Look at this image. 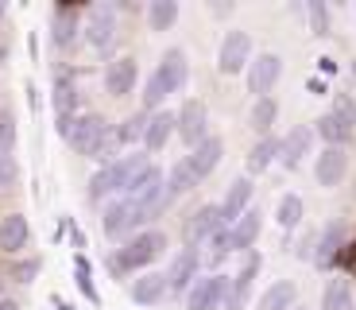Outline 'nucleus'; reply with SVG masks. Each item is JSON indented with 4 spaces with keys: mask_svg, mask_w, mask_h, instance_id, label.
Masks as SVG:
<instances>
[{
    "mask_svg": "<svg viewBox=\"0 0 356 310\" xmlns=\"http://www.w3.org/2000/svg\"><path fill=\"white\" fill-rule=\"evenodd\" d=\"M275 124H279V101L275 98H259V101H252V109H248V128L256 136H271L275 132Z\"/></svg>",
    "mask_w": 356,
    "mask_h": 310,
    "instance_id": "obj_31",
    "label": "nucleus"
},
{
    "mask_svg": "<svg viewBox=\"0 0 356 310\" xmlns=\"http://www.w3.org/2000/svg\"><path fill=\"white\" fill-rule=\"evenodd\" d=\"M318 78H325V74H337V59H330V54H321V59H318Z\"/></svg>",
    "mask_w": 356,
    "mask_h": 310,
    "instance_id": "obj_44",
    "label": "nucleus"
},
{
    "mask_svg": "<svg viewBox=\"0 0 356 310\" xmlns=\"http://www.w3.org/2000/svg\"><path fill=\"white\" fill-rule=\"evenodd\" d=\"M0 310H19V302L8 299V295H0Z\"/></svg>",
    "mask_w": 356,
    "mask_h": 310,
    "instance_id": "obj_47",
    "label": "nucleus"
},
{
    "mask_svg": "<svg viewBox=\"0 0 356 310\" xmlns=\"http://www.w3.org/2000/svg\"><path fill=\"white\" fill-rule=\"evenodd\" d=\"M252 54H256V43H252V31L244 27H229L221 36V47H217V70L225 78H236V74L248 70Z\"/></svg>",
    "mask_w": 356,
    "mask_h": 310,
    "instance_id": "obj_5",
    "label": "nucleus"
},
{
    "mask_svg": "<svg viewBox=\"0 0 356 310\" xmlns=\"http://www.w3.org/2000/svg\"><path fill=\"white\" fill-rule=\"evenodd\" d=\"M178 0H152V4H143V20L152 31H170L178 24Z\"/></svg>",
    "mask_w": 356,
    "mask_h": 310,
    "instance_id": "obj_33",
    "label": "nucleus"
},
{
    "mask_svg": "<svg viewBox=\"0 0 356 310\" xmlns=\"http://www.w3.org/2000/svg\"><path fill=\"white\" fill-rule=\"evenodd\" d=\"M81 12H86V4H54L51 8V47L54 51H70L81 39Z\"/></svg>",
    "mask_w": 356,
    "mask_h": 310,
    "instance_id": "obj_13",
    "label": "nucleus"
},
{
    "mask_svg": "<svg viewBox=\"0 0 356 310\" xmlns=\"http://www.w3.org/2000/svg\"><path fill=\"white\" fill-rule=\"evenodd\" d=\"M194 252H197V264H202V272H205V275L221 272V264L232 256V248H229V229H221V233H213V237L197 240Z\"/></svg>",
    "mask_w": 356,
    "mask_h": 310,
    "instance_id": "obj_26",
    "label": "nucleus"
},
{
    "mask_svg": "<svg viewBox=\"0 0 356 310\" xmlns=\"http://www.w3.org/2000/svg\"><path fill=\"white\" fill-rule=\"evenodd\" d=\"M167 295H178V299H182V295L190 291V284H194L197 275H202V264H197V252L194 248H178L175 256H170V268L167 272Z\"/></svg>",
    "mask_w": 356,
    "mask_h": 310,
    "instance_id": "obj_19",
    "label": "nucleus"
},
{
    "mask_svg": "<svg viewBox=\"0 0 356 310\" xmlns=\"http://www.w3.org/2000/svg\"><path fill=\"white\" fill-rule=\"evenodd\" d=\"M128 295H132L136 307H159L167 299V275L163 272H140L136 279H128Z\"/></svg>",
    "mask_w": 356,
    "mask_h": 310,
    "instance_id": "obj_24",
    "label": "nucleus"
},
{
    "mask_svg": "<svg viewBox=\"0 0 356 310\" xmlns=\"http://www.w3.org/2000/svg\"><path fill=\"white\" fill-rule=\"evenodd\" d=\"M124 202H132V206H140V210H155V213H163L167 210V198H163V167L159 163H147V167L140 171V175L132 178V183L124 186Z\"/></svg>",
    "mask_w": 356,
    "mask_h": 310,
    "instance_id": "obj_6",
    "label": "nucleus"
},
{
    "mask_svg": "<svg viewBox=\"0 0 356 310\" xmlns=\"http://www.w3.org/2000/svg\"><path fill=\"white\" fill-rule=\"evenodd\" d=\"M4 16H8V4H4V0H0V24H4Z\"/></svg>",
    "mask_w": 356,
    "mask_h": 310,
    "instance_id": "obj_49",
    "label": "nucleus"
},
{
    "mask_svg": "<svg viewBox=\"0 0 356 310\" xmlns=\"http://www.w3.org/2000/svg\"><path fill=\"white\" fill-rule=\"evenodd\" d=\"M19 186V163L16 155H0V194H8Z\"/></svg>",
    "mask_w": 356,
    "mask_h": 310,
    "instance_id": "obj_41",
    "label": "nucleus"
},
{
    "mask_svg": "<svg viewBox=\"0 0 356 310\" xmlns=\"http://www.w3.org/2000/svg\"><path fill=\"white\" fill-rule=\"evenodd\" d=\"M155 217H159L155 210H140V206L124 202V198H108V202L101 206V233H105L113 245H120V240L136 237V233L152 229Z\"/></svg>",
    "mask_w": 356,
    "mask_h": 310,
    "instance_id": "obj_4",
    "label": "nucleus"
},
{
    "mask_svg": "<svg viewBox=\"0 0 356 310\" xmlns=\"http://www.w3.org/2000/svg\"><path fill=\"white\" fill-rule=\"evenodd\" d=\"M345 248H348V229H345V225H341V222L321 225L310 264L318 268V272H333V268L341 264V256H345Z\"/></svg>",
    "mask_w": 356,
    "mask_h": 310,
    "instance_id": "obj_11",
    "label": "nucleus"
},
{
    "mask_svg": "<svg viewBox=\"0 0 356 310\" xmlns=\"http://www.w3.org/2000/svg\"><path fill=\"white\" fill-rule=\"evenodd\" d=\"M348 167H353L348 148H321L318 160H314V178H318V186H325V190H337L348 178Z\"/></svg>",
    "mask_w": 356,
    "mask_h": 310,
    "instance_id": "obj_18",
    "label": "nucleus"
},
{
    "mask_svg": "<svg viewBox=\"0 0 356 310\" xmlns=\"http://www.w3.org/2000/svg\"><path fill=\"white\" fill-rule=\"evenodd\" d=\"M74 284H78V291L86 295L93 307H101V295H97V284H93V268H89L86 252H78V256H74Z\"/></svg>",
    "mask_w": 356,
    "mask_h": 310,
    "instance_id": "obj_36",
    "label": "nucleus"
},
{
    "mask_svg": "<svg viewBox=\"0 0 356 310\" xmlns=\"http://www.w3.org/2000/svg\"><path fill=\"white\" fill-rule=\"evenodd\" d=\"M147 163H152V155H147L143 148L124 151L120 160H113V163H105V167H97V175L89 178V186H86V198H89L93 206H105L108 198H120V194H124V186L132 183V178L140 175Z\"/></svg>",
    "mask_w": 356,
    "mask_h": 310,
    "instance_id": "obj_2",
    "label": "nucleus"
},
{
    "mask_svg": "<svg viewBox=\"0 0 356 310\" xmlns=\"http://www.w3.org/2000/svg\"><path fill=\"white\" fill-rule=\"evenodd\" d=\"M321 310H356V291L345 275L325 279V287H321Z\"/></svg>",
    "mask_w": 356,
    "mask_h": 310,
    "instance_id": "obj_30",
    "label": "nucleus"
},
{
    "mask_svg": "<svg viewBox=\"0 0 356 310\" xmlns=\"http://www.w3.org/2000/svg\"><path fill=\"white\" fill-rule=\"evenodd\" d=\"M348 74H353V82H356V59H353V62H348Z\"/></svg>",
    "mask_w": 356,
    "mask_h": 310,
    "instance_id": "obj_50",
    "label": "nucleus"
},
{
    "mask_svg": "<svg viewBox=\"0 0 356 310\" xmlns=\"http://www.w3.org/2000/svg\"><path fill=\"white\" fill-rule=\"evenodd\" d=\"M279 160V136L271 132V136H259L256 144L248 148V160H244V171H248V178H256V175H264L271 163Z\"/></svg>",
    "mask_w": 356,
    "mask_h": 310,
    "instance_id": "obj_28",
    "label": "nucleus"
},
{
    "mask_svg": "<svg viewBox=\"0 0 356 310\" xmlns=\"http://www.w3.org/2000/svg\"><path fill=\"white\" fill-rule=\"evenodd\" d=\"M27 105H31V109H39V89L31 86V82H27Z\"/></svg>",
    "mask_w": 356,
    "mask_h": 310,
    "instance_id": "obj_46",
    "label": "nucleus"
},
{
    "mask_svg": "<svg viewBox=\"0 0 356 310\" xmlns=\"http://www.w3.org/2000/svg\"><path fill=\"white\" fill-rule=\"evenodd\" d=\"M54 310H74V307H70L66 299H58V295H54Z\"/></svg>",
    "mask_w": 356,
    "mask_h": 310,
    "instance_id": "obj_48",
    "label": "nucleus"
},
{
    "mask_svg": "<svg viewBox=\"0 0 356 310\" xmlns=\"http://www.w3.org/2000/svg\"><path fill=\"white\" fill-rule=\"evenodd\" d=\"M221 229H229V222L221 217V206H217V202H205V206H197V210L190 213L186 222H182V245L194 248L197 240L213 237V233H221Z\"/></svg>",
    "mask_w": 356,
    "mask_h": 310,
    "instance_id": "obj_14",
    "label": "nucleus"
},
{
    "mask_svg": "<svg viewBox=\"0 0 356 310\" xmlns=\"http://www.w3.org/2000/svg\"><path fill=\"white\" fill-rule=\"evenodd\" d=\"M310 151H314V128L310 124H298V128H291L286 136H279V160L275 163L283 171H298Z\"/></svg>",
    "mask_w": 356,
    "mask_h": 310,
    "instance_id": "obj_20",
    "label": "nucleus"
},
{
    "mask_svg": "<svg viewBox=\"0 0 356 310\" xmlns=\"http://www.w3.org/2000/svg\"><path fill=\"white\" fill-rule=\"evenodd\" d=\"M221 160H225V140H221V136H205L197 148H190L186 155H182V163H186V171L197 178V186L221 167Z\"/></svg>",
    "mask_w": 356,
    "mask_h": 310,
    "instance_id": "obj_17",
    "label": "nucleus"
},
{
    "mask_svg": "<svg viewBox=\"0 0 356 310\" xmlns=\"http://www.w3.org/2000/svg\"><path fill=\"white\" fill-rule=\"evenodd\" d=\"M175 140V113L170 109H159V113H147V124H143V140L140 148L147 155H159L167 144Z\"/></svg>",
    "mask_w": 356,
    "mask_h": 310,
    "instance_id": "obj_23",
    "label": "nucleus"
},
{
    "mask_svg": "<svg viewBox=\"0 0 356 310\" xmlns=\"http://www.w3.org/2000/svg\"><path fill=\"white\" fill-rule=\"evenodd\" d=\"M310 128H314V140H325V148H348V144L356 140V128H348V124L337 121L333 113H321Z\"/></svg>",
    "mask_w": 356,
    "mask_h": 310,
    "instance_id": "obj_27",
    "label": "nucleus"
},
{
    "mask_svg": "<svg viewBox=\"0 0 356 310\" xmlns=\"http://www.w3.org/2000/svg\"><path fill=\"white\" fill-rule=\"evenodd\" d=\"M283 82V59L275 51H256L248 62V70H244V86H248L252 98H271L275 86Z\"/></svg>",
    "mask_w": 356,
    "mask_h": 310,
    "instance_id": "obj_7",
    "label": "nucleus"
},
{
    "mask_svg": "<svg viewBox=\"0 0 356 310\" xmlns=\"http://www.w3.org/2000/svg\"><path fill=\"white\" fill-rule=\"evenodd\" d=\"M205 8H209V16H217V20H229L232 12H236V4H232V0H209Z\"/></svg>",
    "mask_w": 356,
    "mask_h": 310,
    "instance_id": "obj_43",
    "label": "nucleus"
},
{
    "mask_svg": "<svg viewBox=\"0 0 356 310\" xmlns=\"http://www.w3.org/2000/svg\"><path fill=\"white\" fill-rule=\"evenodd\" d=\"M27 248H31V222H27L19 210L4 213V217H0V252H4V256H19Z\"/></svg>",
    "mask_w": 356,
    "mask_h": 310,
    "instance_id": "obj_21",
    "label": "nucleus"
},
{
    "mask_svg": "<svg viewBox=\"0 0 356 310\" xmlns=\"http://www.w3.org/2000/svg\"><path fill=\"white\" fill-rule=\"evenodd\" d=\"M330 113L333 116H337V121H345L348 124V128H356V98H353V93H341V89H337V93H330Z\"/></svg>",
    "mask_w": 356,
    "mask_h": 310,
    "instance_id": "obj_40",
    "label": "nucleus"
},
{
    "mask_svg": "<svg viewBox=\"0 0 356 310\" xmlns=\"http://www.w3.org/2000/svg\"><path fill=\"white\" fill-rule=\"evenodd\" d=\"M294 310H310V307H294Z\"/></svg>",
    "mask_w": 356,
    "mask_h": 310,
    "instance_id": "obj_51",
    "label": "nucleus"
},
{
    "mask_svg": "<svg viewBox=\"0 0 356 310\" xmlns=\"http://www.w3.org/2000/svg\"><path fill=\"white\" fill-rule=\"evenodd\" d=\"M113 128V121H108L105 113H93V109H81L78 116H74L70 132H66V144H70L78 155H89V151L97 148V140Z\"/></svg>",
    "mask_w": 356,
    "mask_h": 310,
    "instance_id": "obj_10",
    "label": "nucleus"
},
{
    "mask_svg": "<svg viewBox=\"0 0 356 310\" xmlns=\"http://www.w3.org/2000/svg\"><path fill=\"white\" fill-rule=\"evenodd\" d=\"M275 225L279 229H286V233H294V229H302L306 225V202L298 194H283L275 202Z\"/></svg>",
    "mask_w": 356,
    "mask_h": 310,
    "instance_id": "obj_32",
    "label": "nucleus"
},
{
    "mask_svg": "<svg viewBox=\"0 0 356 310\" xmlns=\"http://www.w3.org/2000/svg\"><path fill=\"white\" fill-rule=\"evenodd\" d=\"M152 74L163 82L167 98L170 93H186V86H190V54L182 51V47H167L163 59H159V66H155Z\"/></svg>",
    "mask_w": 356,
    "mask_h": 310,
    "instance_id": "obj_15",
    "label": "nucleus"
},
{
    "mask_svg": "<svg viewBox=\"0 0 356 310\" xmlns=\"http://www.w3.org/2000/svg\"><path fill=\"white\" fill-rule=\"evenodd\" d=\"M314 245H318V225H306L302 237L294 240V260H302L306 264V260L314 256Z\"/></svg>",
    "mask_w": 356,
    "mask_h": 310,
    "instance_id": "obj_42",
    "label": "nucleus"
},
{
    "mask_svg": "<svg viewBox=\"0 0 356 310\" xmlns=\"http://www.w3.org/2000/svg\"><path fill=\"white\" fill-rule=\"evenodd\" d=\"M252 198H256V183H252L248 175H236V178L229 183V190H225V198L217 202V206H221V217L232 225V222H236V217H241V213L252 206Z\"/></svg>",
    "mask_w": 356,
    "mask_h": 310,
    "instance_id": "obj_25",
    "label": "nucleus"
},
{
    "mask_svg": "<svg viewBox=\"0 0 356 310\" xmlns=\"http://www.w3.org/2000/svg\"><path fill=\"white\" fill-rule=\"evenodd\" d=\"M167 245H170V237L163 229H143V233H136V237L120 240V245L108 252V272H113V279L120 284L128 275L152 272L155 260H163Z\"/></svg>",
    "mask_w": 356,
    "mask_h": 310,
    "instance_id": "obj_1",
    "label": "nucleus"
},
{
    "mask_svg": "<svg viewBox=\"0 0 356 310\" xmlns=\"http://www.w3.org/2000/svg\"><path fill=\"white\" fill-rule=\"evenodd\" d=\"M310 89H314V93H321V98H325V89H330V86H325V78H318V74H314V78H310Z\"/></svg>",
    "mask_w": 356,
    "mask_h": 310,
    "instance_id": "obj_45",
    "label": "nucleus"
},
{
    "mask_svg": "<svg viewBox=\"0 0 356 310\" xmlns=\"http://www.w3.org/2000/svg\"><path fill=\"white\" fill-rule=\"evenodd\" d=\"M19 144V124H16V109L0 105V155H16Z\"/></svg>",
    "mask_w": 356,
    "mask_h": 310,
    "instance_id": "obj_37",
    "label": "nucleus"
},
{
    "mask_svg": "<svg viewBox=\"0 0 356 310\" xmlns=\"http://www.w3.org/2000/svg\"><path fill=\"white\" fill-rule=\"evenodd\" d=\"M39 272H43V256H27V260H16V264L8 268V279H12V284L31 287L39 279Z\"/></svg>",
    "mask_w": 356,
    "mask_h": 310,
    "instance_id": "obj_38",
    "label": "nucleus"
},
{
    "mask_svg": "<svg viewBox=\"0 0 356 310\" xmlns=\"http://www.w3.org/2000/svg\"><path fill=\"white\" fill-rule=\"evenodd\" d=\"M225 291H229V275L213 272V275H197L186 291V310H221Z\"/></svg>",
    "mask_w": 356,
    "mask_h": 310,
    "instance_id": "obj_16",
    "label": "nucleus"
},
{
    "mask_svg": "<svg viewBox=\"0 0 356 310\" xmlns=\"http://www.w3.org/2000/svg\"><path fill=\"white\" fill-rule=\"evenodd\" d=\"M302 16H306V24H310V31L318 39H330L333 36V12H330V4H325V0H306Z\"/></svg>",
    "mask_w": 356,
    "mask_h": 310,
    "instance_id": "obj_34",
    "label": "nucleus"
},
{
    "mask_svg": "<svg viewBox=\"0 0 356 310\" xmlns=\"http://www.w3.org/2000/svg\"><path fill=\"white\" fill-rule=\"evenodd\" d=\"M120 155H124V148H120V144H116L113 128H108V132H105V136H101V140H97V148L89 151L86 160H93V163H101V167H105V163L120 160Z\"/></svg>",
    "mask_w": 356,
    "mask_h": 310,
    "instance_id": "obj_39",
    "label": "nucleus"
},
{
    "mask_svg": "<svg viewBox=\"0 0 356 310\" xmlns=\"http://www.w3.org/2000/svg\"><path fill=\"white\" fill-rule=\"evenodd\" d=\"M259 233H264V210H259V206H248V210L229 225V248L232 252H252Z\"/></svg>",
    "mask_w": 356,
    "mask_h": 310,
    "instance_id": "obj_22",
    "label": "nucleus"
},
{
    "mask_svg": "<svg viewBox=\"0 0 356 310\" xmlns=\"http://www.w3.org/2000/svg\"><path fill=\"white\" fill-rule=\"evenodd\" d=\"M143 124H147V113H132V116H124L120 124H113V136H116V144L124 151H132L136 144L143 140Z\"/></svg>",
    "mask_w": 356,
    "mask_h": 310,
    "instance_id": "obj_35",
    "label": "nucleus"
},
{
    "mask_svg": "<svg viewBox=\"0 0 356 310\" xmlns=\"http://www.w3.org/2000/svg\"><path fill=\"white\" fill-rule=\"evenodd\" d=\"M294 307H298V284L294 279H275L256 302V310H294Z\"/></svg>",
    "mask_w": 356,
    "mask_h": 310,
    "instance_id": "obj_29",
    "label": "nucleus"
},
{
    "mask_svg": "<svg viewBox=\"0 0 356 310\" xmlns=\"http://www.w3.org/2000/svg\"><path fill=\"white\" fill-rule=\"evenodd\" d=\"M51 109H54V116H74V113L86 109L78 70H70V66H58V70H54V78H51Z\"/></svg>",
    "mask_w": 356,
    "mask_h": 310,
    "instance_id": "obj_12",
    "label": "nucleus"
},
{
    "mask_svg": "<svg viewBox=\"0 0 356 310\" xmlns=\"http://www.w3.org/2000/svg\"><path fill=\"white\" fill-rule=\"evenodd\" d=\"M175 136L182 140V148H197L209 136V109L202 98H186L182 109L175 113Z\"/></svg>",
    "mask_w": 356,
    "mask_h": 310,
    "instance_id": "obj_9",
    "label": "nucleus"
},
{
    "mask_svg": "<svg viewBox=\"0 0 356 310\" xmlns=\"http://www.w3.org/2000/svg\"><path fill=\"white\" fill-rule=\"evenodd\" d=\"M101 82H105V93L113 101L132 98L136 86H140V62H136V54H113L105 62V70H101Z\"/></svg>",
    "mask_w": 356,
    "mask_h": 310,
    "instance_id": "obj_8",
    "label": "nucleus"
},
{
    "mask_svg": "<svg viewBox=\"0 0 356 310\" xmlns=\"http://www.w3.org/2000/svg\"><path fill=\"white\" fill-rule=\"evenodd\" d=\"M81 39H86L97 54L113 59L116 43H120V8L108 4V0L86 4V12H81Z\"/></svg>",
    "mask_w": 356,
    "mask_h": 310,
    "instance_id": "obj_3",
    "label": "nucleus"
}]
</instances>
